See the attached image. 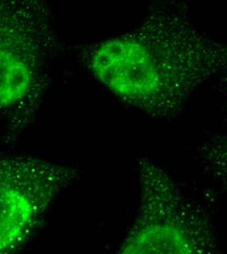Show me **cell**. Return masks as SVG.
<instances>
[{
    "mask_svg": "<svg viewBox=\"0 0 227 254\" xmlns=\"http://www.w3.org/2000/svg\"><path fill=\"white\" fill-rule=\"evenodd\" d=\"M81 59L124 104L170 119L197 90L226 74L227 50L200 30L183 7L163 4L134 30L84 48Z\"/></svg>",
    "mask_w": 227,
    "mask_h": 254,
    "instance_id": "1",
    "label": "cell"
},
{
    "mask_svg": "<svg viewBox=\"0 0 227 254\" xmlns=\"http://www.w3.org/2000/svg\"><path fill=\"white\" fill-rule=\"evenodd\" d=\"M141 198L119 254H223L206 211L151 159H139Z\"/></svg>",
    "mask_w": 227,
    "mask_h": 254,
    "instance_id": "2",
    "label": "cell"
},
{
    "mask_svg": "<svg viewBox=\"0 0 227 254\" xmlns=\"http://www.w3.org/2000/svg\"><path fill=\"white\" fill-rule=\"evenodd\" d=\"M55 47L50 14L36 0H0V117L27 118L46 85Z\"/></svg>",
    "mask_w": 227,
    "mask_h": 254,
    "instance_id": "3",
    "label": "cell"
},
{
    "mask_svg": "<svg viewBox=\"0 0 227 254\" xmlns=\"http://www.w3.org/2000/svg\"><path fill=\"white\" fill-rule=\"evenodd\" d=\"M80 169L31 157H0V254H13L31 238L57 195Z\"/></svg>",
    "mask_w": 227,
    "mask_h": 254,
    "instance_id": "4",
    "label": "cell"
}]
</instances>
